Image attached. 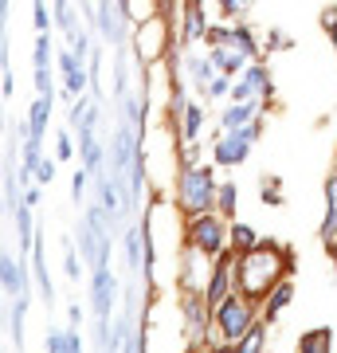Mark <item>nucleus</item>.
<instances>
[{
	"label": "nucleus",
	"mask_w": 337,
	"mask_h": 353,
	"mask_svg": "<svg viewBox=\"0 0 337 353\" xmlns=\"http://www.w3.org/2000/svg\"><path fill=\"white\" fill-rule=\"evenodd\" d=\"M290 294H294V290H290V283H278V290H275V299H271V306H267V318H275L278 310H283V306L290 303Z\"/></svg>",
	"instance_id": "obj_19"
},
{
	"label": "nucleus",
	"mask_w": 337,
	"mask_h": 353,
	"mask_svg": "<svg viewBox=\"0 0 337 353\" xmlns=\"http://www.w3.org/2000/svg\"><path fill=\"white\" fill-rule=\"evenodd\" d=\"M220 204H224V212L236 208V185H224V189H220Z\"/></svg>",
	"instance_id": "obj_28"
},
{
	"label": "nucleus",
	"mask_w": 337,
	"mask_h": 353,
	"mask_svg": "<svg viewBox=\"0 0 337 353\" xmlns=\"http://www.w3.org/2000/svg\"><path fill=\"white\" fill-rule=\"evenodd\" d=\"M36 173H39V181H43V185H51V181H55V165H51V161H43V157H39Z\"/></svg>",
	"instance_id": "obj_27"
},
{
	"label": "nucleus",
	"mask_w": 337,
	"mask_h": 353,
	"mask_svg": "<svg viewBox=\"0 0 337 353\" xmlns=\"http://www.w3.org/2000/svg\"><path fill=\"white\" fill-rule=\"evenodd\" d=\"M114 290H118L114 275L106 271V267H94V287H90V299H94V318H110V310H114Z\"/></svg>",
	"instance_id": "obj_4"
},
{
	"label": "nucleus",
	"mask_w": 337,
	"mask_h": 353,
	"mask_svg": "<svg viewBox=\"0 0 337 353\" xmlns=\"http://www.w3.org/2000/svg\"><path fill=\"white\" fill-rule=\"evenodd\" d=\"M48 114H51V94H39L36 106H32V126H28V138L39 141L43 130H48Z\"/></svg>",
	"instance_id": "obj_9"
},
{
	"label": "nucleus",
	"mask_w": 337,
	"mask_h": 353,
	"mask_svg": "<svg viewBox=\"0 0 337 353\" xmlns=\"http://www.w3.org/2000/svg\"><path fill=\"white\" fill-rule=\"evenodd\" d=\"M239 4H243V0H239Z\"/></svg>",
	"instance_id": "obj_34"
},
{
	"label": "nucleus",
	"mask_w": 337,
	"mask_h": 353,
	"mask_svg": "<svg viewBox=\"0 0 337 353\" xmlns=\"http://www.w3.org/2000/svg\"><path fill=\"white\" fill-rule=\"evenodd\" d=\"M329 341H334V334H329V330H310V334H302V350L318 353V350H325Z\"/></svg>",
	"instance_id": "obj_16"
},
{
	"label": "nucleus",
	"mask_w": 337,
	"mask_h": 353,
	"mask_svg": "<svg viewBox=\"0 0 337 353\" xmlns=\"http://www.w3.org/2000/svg\"><path fill=\"white\" fill-rule=\"evenodd\" d=\"M55 20H59L63 24V32H67V36H71V32H75V16H71V0H55Z\"/></svg>",
	"instance_id": "obj_18"
},
{
	"label": "nucleus",
	"mask_w": 337,
	"mask_h": 353,
	"mask_svg": "<svg viewBox=\"0 0 337 353\" xmlns=\"http://www.w3.org/2000/svg\"><path fill=\"white\" fill-rule=\"evenodd\" d=\"M0 275H4V294H24L28 290V279H24V267L16 263L12 255H4V259H0Z\"/></svg>",
	"instance_id": "obj_8"
},
{
	"label": "nucleus",
	"mask_w": 337,
	"mask_h": 353,
	"mask_svg": "<svg viewBox=\"0 0 337 353\" xmlns=\"http://www.w3.org/2000/svg\"><path fill=\"white\" fill-rule=\"evenodd\" d=\"M251 330V306L243 303V299H224L220 303V334H224L227 341L243 338Z\"/></svg>",
	"instance_id": "obj_3"
},
{
	"label": "nucleus",
	"mask_w": 337,
	"mask_h": 353,
	"mask_svg": "<svg viewBox=\"0 0 337 353\" xmlns=\"http://www.w3.org/2000/svg\"><path fill=\"white\" fill-rule=\"evenodd\" d=\"M24 310H28V290L24 294H16V306H12V322H8V330H12V338H16V350L24 345Z\"/></svg>",
	"instance_id": "obj_14"
},
{
	"label": "nucleus",
	"mask_w": 337,
	"mask_h": 353,
	"mask_svg": "<svg viewBox=\"0 0 337 353\" xmlns=\"http://www.w3.org/2000/svg\"><path fill=\"white\" fill-rule=\"evenodd\" d=\"M130 165H134V157H130V130H118V138H114V173L122 176Z\"/></svg>",
	"instance_id": "obj_13"
},
{
	"label": "nucleus",
	"mask_w": 337,
	"mask_h": 353,
	"mask_svg": "<svg viewBox=\"0 0 337 353\" xmlns=\"http://www.w3.org/2000/svg\"><path fill=\"white\" fill-rule=\"evenodd\" d=\"M63 252H67V255H63V267H67V275L79 279V259H75V252H71V243H67V240H63Z\"/></svg>",
	"instance_id": "obj_24"
},
{
	"label": "nucleus",
	"mask_w": 337,
	"mask_h": 353,
	"mask_svg": "<svg viewBox=\"0 0 337 353\" xmlns=\"http://www.w3.org/2000/svg\"><path fill=\"white\" fill-rule=\"evenodd\" d=\"M32 16H36L39 32H48V4H43V0H32Z\"/></svg>",
	"instance_id": "obj_25"
},
{
	"label": "nucleus",
	"mask_w": 337,
	"mask_h": 353,
	"mask_svg": "<svg viewBox=\"0 0 337 353\" xmlns=\"http://www.w3.org/2000/svg\"><path fill=\"white\" fill-rule=\"evenodd\" d=\"M200 122H204V110H200V106H188L185 110V138H196Z\"/></svg>",
	"instance_id": "obj_20"
},
{
	"label": "nucleus",
	"mask_w": 337,
	"mask_h": 353,
	"mask_svg": "<svg viewBox=\"0 0 337 353\" xmlns=\"http://www.w3.org/2000/svg\"><path fill=\"white\" fill-rule=\"evenodd\" d=\"M71 196H75V204L87 196V173H75V181H71Z\"/></svg>",
	"instance_id": "obj_26"
},
{
	"label": "nucleus",
	"mask_w": 337,
	"mask_h": 353,
	"mask_svg": "<svg viewBox=\"0 0 337 353\" xmlns=\"http://www.w3.org/2000/svg\"><path fill=\"white\" fill-rule=\"evenodd\" d=\"M263 345V326H251L247 338H243V353H255Z\"/></svg>",
	"instance_id": "obj_22"
},
{
	"label": "nucleus",
	"mask_w": 337,
	"mask_h": 353,
	"mask_svg": "<svg viewBox=\"0 0 337 353\" xmlns=\"http://www.w3.org/2000/svg\"><path fill=\"white\" fill-rule=\"evenodd\" d=\"M232 43H236V48H243L247 55H255V43H251V32H247V28H239V32H232Z\"/></svg>",
	"instance_id": "obj_23"
},
{
	"label": "nucleus",
	"mask_w": 337,
	"mask_h": 353,
	"mask_svg": "<svg viewBox=\"0 0 337 353\" xmlns=\"http://www.w3.org/2000/svg\"><path fill=\"white\" fill-rule=\"evenodd\" d=\"M224 294H227V263H220V271H216L212 279V287H208V303H224Z\"/></svg>",
	"instance_id": "obj_15"
},
{
	"label": "nucleus",
	"mask_w": 337,
	"mask_h": 353,
	"mask_svg": "<svg viewBox=\"0 0 337 353\" xmlns=\"http://www.w3.org/2000/svg\"><path fill=\"white\" fill-rule=\"evenodd\" d=\"M138 255H141V232H138V228H134V232L125 236V263L134 267V271H138V263H141Z\"/></svg>",
	"instance_id": "obj_17"
},
{
	"label": "nucleus",
	"mask_w": 337,
	"mask_h": 353,
	"mask_svg": "<svg viewBox=\"0 0 337 353\" xmlns=\"http://www.w3.org/2000/svg\"><path fill=\"white\" fill-rule=\"evenodd\" d=\"M251 114H255V102H251V99L247 102H232V106L224 110V118H220V126H224V130H239Z\"/></svg>",
	"instance_id": "obj_11"
},
{
	"label": "nucleus",
	"mask_w": 337,
	"mask_h": 353,
	"mask_svg": "<svg viewBox=\"0 0 337 353\" xmlns=\"http://www.w3.org/2000/svg\"><path fill=\"white\" fill-rule=\"evenodd\" d=\"M212 63L224 71V75H236V71H243V63H247V51L236 48V43H216L212 51Z\"/></svg>",
	"instance_id": "obj_6"
},
{
	"label": "nucleus",
	"mask_w": 337,
	"mask_h": 353,
	"mask_svg": "<svg viewBox=\"0 0 337 353\" xmlns=\"http://www.w3.org/2000/svg\"><path fill=\"white\" fill-rule=\"evenodd\" d=\"M192 240H196V248H204V252H216V248H220V224H216L212 216H196V220H192Z\"/></svg>",
	"instance_id": "obj_7"
},
{
	"label": "nucleus",
	"mask_w": 337,
	"mask_h": 353,
	"mask_svg": "<svg viewBox=\"0 0 337 353\" xmlns=\"http://www.w3.org/2000/svg\"><path fill=\"white\" fill-rule=\"evenodd\" d=\"M232 236H236V243H239V248H251V243H255V236H251V228H236Z\"/></svg>",
	"instance_id": "obj_29"
},
{
	"label": "nucleus",
	"mask_w": 337,
	"mask_h": 353,
	"mask_svg": "<svg viewBox=\"0 0 337 353\" xmlns=\"http://www.w3.org/2000/svg\"><path fill=\"white\" fill-rule=\"evenodd\" d=\"M212 55H208V59H200V55H192V59H188V75H192V83H196V87L200 90H208V87H212Z\"/></svg>",
	"instance_id": "obj_12"
},
{
	"label": "nucleus",
	"mask_w": 337,
	"mask_h": 353,
	"mask_svg": "<svg viewBox=\"0 0 337 353\" xmlns=\"http://www.w3.org/2000/svg\"><path fill=\"white\" fill-rule=\"evenodd\" d=\"M28 196H20V189H16L12 176H4V204H8V212H16V204H24Z\"/></svg>",
	"instance_id": "obj_21"
},
{
	"label": "nucleus",
	"mask_w": 337,
	"mask_h": 353,
	"mask_svg": "<svg viewBox=\"0 0 337 353\" xmlns=\"http://www.w3.org/2000/svg\"><path fill=\"white\" fill-rule=\"evenodd\" d=\"M334 252H337V240H334Z\"/></svg>",
	"instance_id": "obj_33"
},
{
	"label": "nucleus",
	"mask_w": 337,
	"mask_h": 353,
	"mask_svg": "<svg viewBox=\"0 0 337 353\" xmlns=\"http://www.w3.org/2000/svg\"><path fill=\"white\" fill-rule=\"evenodd\" d=\"M181 192H185V196H181V201H185V208L204 212V208L212 204V173H208V169H188Z\"/></svg>",
	"instance_id": "obj_2"
},
{
	"label": "nucleus",
	"mask_w": 337,
	"mask_h": 353,
	"mask_svg": "<svg viewBox=\"0 0 337 353\" xmlns=\"http://www.w3.org/2000/svg\"><path fill=\"white\" fill-rule=\"evenodd\" d=\"M278 267H283V263L271 259V252H247V255H243V263H239V283H243L247 294H263Z\"/></svg>",
	"instance_id": "obj_1"
},
{
	"label": "nucleus",
	"mask_w": 337,
	"mask_h": 353,
	"mask_svg": "<svg viewBox=\"0 0 337 353\" xmlns=\"http://www.w3.org/2000/svg\"><path fill=\"white\" fill-rule=\"evenodd\" d=\"M334 39H337V24H334Z\"/></svg>",
	"instance_id": "obj_32"
},
{
	"label": "nucleus",
	"mask_w": 337,
	"mask_h": 353,
	"mask_svg": "<svg viewBox=\"0 0 337 353\" xmlns=\"http://www.w3.org/2000/svg\"><path fill=\"white\" fill-rule=\"evenodd\" d=\"M55 150H59V157L67 161V157H71V138H67V134H59V141H55Z\"/></svg>",
	"instance_id": "obj_30"
},
{
	"label": "nucleus",
	"mask_w": 337,
	"mask_h": 353,
	"mask_svg": "<svg viewBox=\"0 0 337 353\" xmlns=\"http://www.w3.org/2000/svg\"><path fill=\"white\" fill-rule=\"evenodd\" d=\"M255 87H267V75H263V67H247V75H243L236 87H232V99H236V102H247Z\"/></svg>",
	"instance_id": "obj_10"
},
{
	"label": "nucleus",
	"mask_w": 337,
	"mask_h": 353,
	"mask_svg": "<svg viewBox=\"0 0 337 353\" xmlns=\"http://www.w3.org/2000/svg\"><path fill=\"white\" fill-rule=\"evenodd\" d=\"M227 90V79H212V87H208V94H224Z\"/></svg>",
	"instance_id": "obj_31"
},
{
	"label": "nucleus",
	"mask_w": 337,
	"mask_h": 353,
	"mask_svg": "<svg viewBox=\"0 0 337 353\" xmlns=\"http://www.w3.org/2000/svg\"><path fill=\"white\" fill-rule=\"evenodd\" d=\"M99 28H102V39L106 43H122L125 32H122V16H118V4L114 0H99Z\"/></svg>",
	"instance_id": "obj_5"
}]
</instances>
